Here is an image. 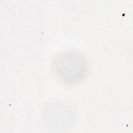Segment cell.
Returning a JSON list of instances; mask_svg holds the SVG:
<instances>
[{
  "label": "cell",
  "mask_w": 133,
  "mask_h": 133,
  "mask_svg": "<svg viewBox=\"0 0 133 133\" xmlns=\"http://www.w3.org/2000/svg\"><path fill=\"white\" fill-rule=\"evenodd\" d=\"M59 75L69 82L75 81L84 74V62L82 58L74 54H68L59 58L57 63Z\"/></svg>",
  "instance_id": "1"
}]
</instances>
